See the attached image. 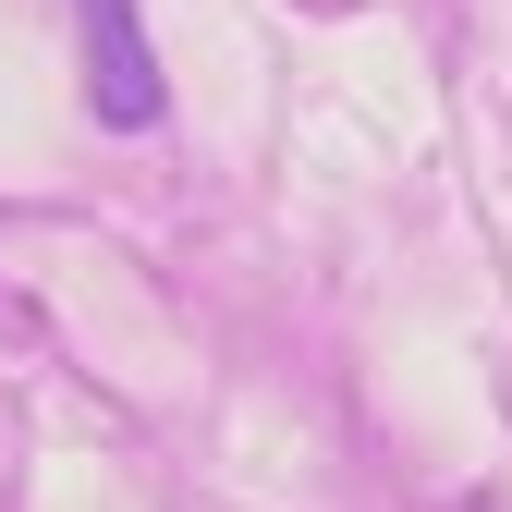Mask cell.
Here are the masks:
<instances>
[{
  "label": "cell",
  "mask_w": 512,
  "mask_h": 512,
  "mask_svg": "<svg viewBox=\"0 0 512 512\" xmlns=\"http://www.w3.org/2000/svg\"><path fill=\"white\" fill-rule=\"evenodd\" d=\"M74 13H86V98H98V122L147 135L159 122V61H147L135 13H122V0H74Z\"/></svg>",
  "instance_id": "1"
}]
</instances>
